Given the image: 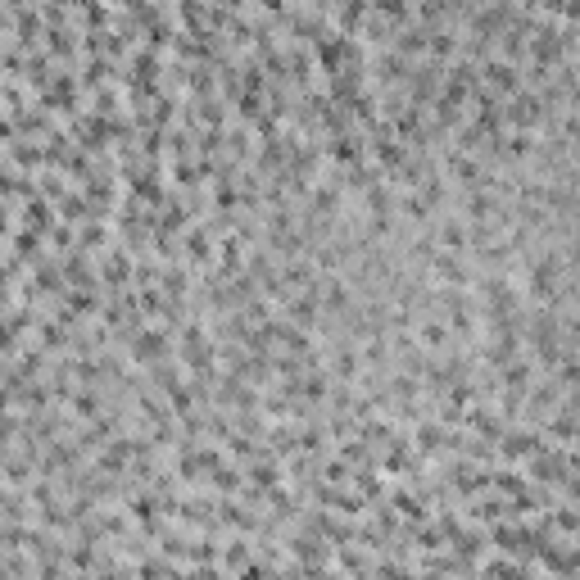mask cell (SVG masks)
Returning a JSON list of instances; mask_svg holds the SVG:
<instances>
[{
    "mask_svg": "<svg viewBox=\"0 0 580 580\" xmlns=\"http://www.w3.org/2000/svg\"><path fill=\"white\" fill-rule=\"evenodd\" d=\"M417 340H422V350H444V345H449V327H444V318H422V322H417Z\"/></svg>",
    "mask_w": 580,
    "mask_h": 580,
    "instance_id": "obj_1",
    "label": "cell"
},
{
    "mask_svg": "<svg viewBox=\"0 0 580 580\" xmlns=\"http://www.w3.org/2000/svg\"><path fill=\"white\" fill-rule=\"evenodd\" d=\"M331 372H336L340 381H354V372H358V354H354V350H340L336 363H331Z\"/></svg>",
    "mask_w": 580,
    "mask_h": 580,
    "instance_id": "obj_2",
    "label": "cell"
},
{
    "mask_svg": "<svg viewBox=\"0 0 580 580\" xmlns=\"http://www.w3.org/2000/svg\"><path fill=\"white\" fill-rule=\"evenodd\" d=\"M440 444H444V427H440V422L436 427L427 422V427L417 431V449H440Z\"/></svg>",
    "mask_w": 580,
    "mask_h": 580,
    "instance_id": "obj_3",
    "label": "cell"
},
{
    "mask_svg": "<svg viewBox=\"0 0 580 580\" xmlns=\"http://www.w3.org/2000/svg\"><path fill=\"white\" fill-rule=\"evenodd\" d=\"M73 408H77V417H87V422H91V417H100V404H96V394H91V390H82V394H77V399H73Z\"/></svg>",
    "mask_w": 580,
    "mask_h": 580,
    "instance_id": "obj_4",
    "label": "cell"
},
{
    "mask_svg": "<svg viewBox=\"0 0 580 580\" xmlns=\"http://www.w3.org/2000/svg\"><path fill=\"white\" fill-rule=\"evenodd\" d=\"M245 558H250V548H245V544H241V539H236V544H231V548H227V562H231V567H241V562H245Z\"/></svg>",
    "mask_w": 580,
    "mask_h": 580,
    "instance_id": "obj_5",
    "label": "cell"
}]
</instances>
